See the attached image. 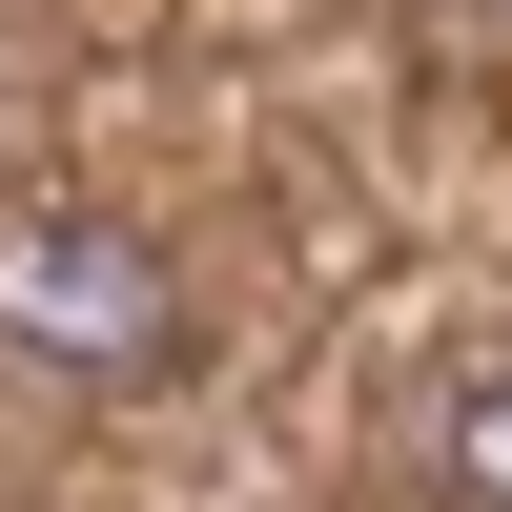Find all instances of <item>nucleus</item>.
<instances>
[{"instance_id": "nucleus-1", "label": "nucleus", "mask_w": 512, "mask_h": 512, "mask_svg": "<svg viewBox=\"0 0 512 512\" xmlns=\"http://www.w3.org/2000/svg\"><path fill=\"white\" fill-rule=\"evenodd\" d=\"M0 349L103 369V390H164V369H185V287L123 226H0Z\"/></svg>"}, {"instance_id": "nucleus-2", "label": "nucleus", "mask_w": 512, "mask_h": 512, "mask_svg": "<svg viewBox=\"0 0 512 512\" xmlns=\"http://www.w3.org/2000/svg\"><path fill=\"white\" fill-rule=\"evenodd\" d=\"M451 492L512 512V369H472V390H451Z\"/></svg>"}]
</instances>
